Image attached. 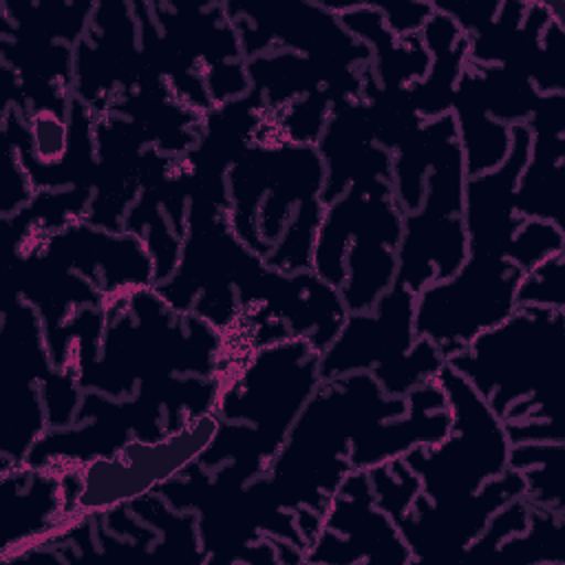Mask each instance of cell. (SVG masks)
<instances>
[{
	"mask_svg": "<svg viewBox=\"0 0 565 565\" xmlns=\"http://www.w3.org/2000/svg\"><path fill=\"white\" fill-rule=\"evenodd\" d=\"M320 382V353L305 338L254 349L223 375L218 426L196 461L230 486L265 475Z\"/></svg>",
	"mask_w": 565,
	"mask_h": 565,
	"instance_id": "obj_1",
	"label": "cell"
},
{
	"mask_svg": "<svg viewBox=\"0 0 565 565\" xmlns=\"http://www.w3.org/2000/svg\"><path fill=\"white\" fill-rule=\"evenodd\" d=\"M104 309L99 353L71 371L82 391L121 399L150 380L223 373L225 333L196 313L174 311L154 287L119 296Z\"/></svg>",
	"mask_w": 565,
	"mask_h": 565,
	"instance_id": "obj_2",
	"label": "cell"
},
{
	"mask_svg": "<svg viewBox=\"0 0 565 565\" xmlns=\"http://www.w3.org/2000/svg\"><path fill=\"white\" fill-rule=\"evenodd\" d=\"M406 397H391L371 373L322 380L285 444L265 472V483L282 510H327L340 481L353 470L349 450L371 424L406 413Z\"/></svg>",
	"mask_w": 565,
	"mask_h": 565,
	"instance_id": "obj_3",
	"label": "cell"
},
{
	"mask_svg": "<svg viewBox=\"0 0 565 565\" xmlns=\"http://www.w3.org/2000/svg\"><path fill=\"white\" fill-rule=\"evenodd\" d=\"M446 364L475 386L503 424L563 426L565 311L516 307Z\"/></svg>",
	"mask_w": 565,
	"mask_h": 565,
	"instance_id": "obj_4",
	"label": "cell"
},
{
	"mask_svg": "<svg viewBox=\"0 0 565 565\" xmlns=\"http://www.w3.org/2000/svg\"><path fill=\"white\" fill-rule=\"evenodd\" d=\"M402 221L386 179L351 183L324 205L311 269L340 291L347 313L373 309L395 285Z\"/></svg>",
	"mask_w": 565,
	"mask_h": 565,
	"instance_id": "obj_5",
	"label": "cell"
},
{
	"mask_svg": "<svg viewBox=\"0 0 565 565\" xmlns=\"http://www.w3.org/2000/svg\"><path fill=\"white\" fill-rule=\"evenodd\" d=\"M265 269V258L232 232L225 205L190 201L179 265L154 291L174 311L196 313L225 333L241 322L238 296Z\"/></svg>",
	"mask_w": 565,
	"mask_h": 565,
	"instance_id": "obj_6",
	"label": "cell"
},
{
	"mask_svg": "<svg viewBox=\"0 0 565 565\" xmlns=\"http://www.w3.org/2000/svg\"><path fill=\"white\" fill-rule=\"evenodd\" d=\"M446 358L415 333V294L393 285L369 311L347 313L338 335L320 353V377L371 373L391 397H406L444 369Z\"/></svg>",
	"mask_w": 565,
	"mask_h": 565,
	"instance_id": "obj_7",
	"label": "cell"
},
{
	"mask_svg": "<svg viewBox=\"0 0 565 565\" xmlns=\"http://www.w3.org/2000/svg\"><path fill=\"white\" fill-rule=\"evenodd\" d=\"M225 183L232 232L265 258L289 227L296 210L320 199L324 163L316 146L249 143L227 170Z\"/></svg>",
	"mask_w": 565,
	"mask_h": 565,
	"instance_id": "obj_8",
	"label": "cell"
},
{
	"mask_svg": "<svg viewBox=\"0 0 565 565\" xmlns=\"http://www.w3.org/2000/svg\"><path fill=\"white\" fill-rule=\"evenodd\" d=\"M435 382L450 408V433L433 446L408 450L402 459L419 477L426 499L452 501L503 475L512 441L505 424L463 375L444 364Z\"/></svg>",
	"mask_w": 565,
	"mask_h": 565,
	"instance_id": "obj_9",
	"label": "cell"
},
{
	"mask_svg": "<svg viewBox=\"0 0 565 565\" xmlns=\"http://www.w3.org/2000/svg\"><path fill=\"white\" fill-rule=\"evenodd\" d=\"M523 271L497 254L468 252L461 269L415 294V333L448 360L516 309Z\"/></svg>",
	"mask_w": 565,
	"mask_h": 565,
	"instance_id": "obj_10",
	"label": "cell"
},
{
	"mask_svg": "<svg viewBox=\"0 0 565 565\" xmlns=\"http://www.w3.org/2000/svg\"><path fill=\"white\" fill-rule=\"evenodd\" d=\"M466 168L457 137L433 161L426 177L424 201L402 221L395 285L419 294L437 280L455 276L468 258L463 225Z\"/></svg>",
	"mask_w": 565,
	"mask_h": 565,
	"instance_id": "obj_11",
	"label": "cell"
},
{
	"mask_svg": "<svg viewBox=\"0 0 565 565\" xmlns=\"http://www.w3.org/2000/svg\"><path fill=\"white\" fill-rule=\"evenodd\" d=\"M216 426V415L207 413L157 441L132 439L113 457L86 463L79 468L82 486L77 497V519L128 505L130 501L154 492L199 459L212 441Z\"/></svg>",
	"mask_w": 565,
	"mask_h": 565,
	"instance_id": "obj_12",
	"label": "cell"
},
{
	"mask_svg": "<svg viewBox=\"0 0 565 565\" xmlns=\"http://www.w3.org/2000/svg\"><path fill=\"white\" fill-rule=\"evenodd\" d=\"M223 4L245 60L282 49L340 68L362 71L371 64V49L355 40L338 15L313 0Z\"/></svg>",
	"mask_w": 565,
	"mask_h": 565,
	"instance_id": "obj_13",
	"label": "cell"
},
{
	"mask_svg": "<svg viewBox=\"0 0 565 565\" xmlns=\"http://www.w3.org/2000/svg\"><path fill=\"white\" fill-rule=\"evenodd\" d=\"M318 565H411V552L395 521L373 501L366 470H351L331 494L322 527L305 552Z\"/></svg>",
	"mask_w": 565,
	"mask_h": 565,
	"instance_id": "obj_14",
	"label": "cell"
},
{
	"mask_svg": "<svg viewBox=\"0 0 565 565\" xmlns=\"http://www.w3.org/2000/svg\"><path fill=\"white\" fill-rule=\"evenodd\" d=\"M146 75L132 2H95L86 35L73 49V97L95 117Z\"/></svg>",
	"mask_w": 565,
	"mask_h": 565,
	"instance_id": "obj_15",
	"label": "cell"
},
{
	"mask_svg": "<svg viewBox=\"0 0 565 565\" xmlns=\"http://www.w3.org/2000/svg\"><path fill=\"white\" fill-rule=\"evenodd\" d=\"M516 497H525V481L512 468L461 499L430 501L419 492L395 523L408 545L411 565L461 561L492 514Z\"/></svg>",
	"mask_w": 565,
	"mask_h": 565,
	"instance_id": "obj_16",
	"label": "cell"
},
{
	"mask_svg": "<svg viewBox=\"0 0 565 565\" xmlns=\"http://www.w3.org/2000/svg\"><path fill=\"white\" fill-rule=\"evenodd\" d=\"M29 241H35L44 254L84 276L104 296V305L130 291L154 287V263L143 238L132 232H110L88 221H77Z\"/></svg>",
	"mask_w": 565,
	"mask_h": 565,
	"instance_id": "obj_17",
	"label": "cell"
},
{
	"mask_svg": "<svg viewBox=\"0 0 565 565\" xmlns=\"http://www.w3.org/2000/svg\"><path fill=\"white\" fill-rule=\"evenodd\" d=\"M150 148L146 132L117 113L95 119V177L88 223L121 232L124 218L143 190V154Z\"/></svg>",
	"mask_w": 565,
	"mask_h": 565,
	"instance_id": "obj_18",
	"label": "cell"
},
{
	"mask_svg": "<svg viewBox=\"0 0 565 565\" xmlns=\"http://www.w3.org/2000/svg\"><path fill=\"white\" fill-rule=\"evenodd\" d=\"M2 492V561L20 558L24 552L53 543L68 525L62 479L55 470L26 463L0 470Z\"/></svg>",
	"mask_w": 565,
	"mask_h": 565,
	"instance_id": "obj_19",
	"label": "cell"
},
{
	"mask_svg": "<svg viewBox=\"0 0 565 565\" xmlns=\"http://www.w3.org/2000/svg\"><path fill=\"white\" fill-rule=\"evenodd\" d=\"M347 309L340 291L322 280L313 269L298 274H282L271 269L260 305L243 316L249 329L269 320L280 322L289 338H305L318 353H322L338 335Z\"/></svg>",
	"mask_w": 565,
	"mask_h": 565,
	"instance_id": "obj_20",
	"label": "cell"
},
{
	"mask_svg": "<svg viewBox=\"0 0 565 565\" xmlns=\"http://www.w3.org/2000/svg\"><path fill=\"white\" fill-rule=\"evenodd\" d=\"M530 128L512 126V148L501 166L490 172L466 177L463 185V225L468 252L505 256V249L521 227L523 216L514 210L519 177L530 157Z\"/></svg>",
	"mask_w": 565,
	"mask_h": 565,
	"instance_id": "obj_21",
	"label": "cell"
},
{
	"mask_svg": "<svg viewBox=\"0 0 565 565\" xmlns=\"http://www.w3.org/2000/svg\"><path fill=\"white\" fill-rule=\"evenodd\" d=\"M525 126L532 141L516 183L514 210L523 218L552 221L565 230V93L541 95Z\"/></svg>",
	"mask_w": 565,
	"mask_h": 565,
	"instance_id": "obj_22",
	"label": "cell"
},
{
	"mask_svg": "<svg viewBox=\"0 0 565 565\" xmlns=\"http://www.w3.org/2000/svg\"><path fill=\"white\" fill-rule=\"evenodd\" d=\"M316 148L324 163L320 194L324 205L342 196L351 183L371 179L391 181V152L375 143L371 113L362 97L333 106Z\"/></svg>",
	"mask_w": 565,
	"mask_h": 565,
	"instance_id": "obj_23",
	"label": "cell"
},
{
	"mask_svg": "<svg viewBox=\"0 0 565 565\" xmlns=\"http://www.w3.org/2000/svg\"><path fill=\"white\" fill-rule=\"evenodd\" d=\"M406 413L364 428L351 444L353 470H369L404 457L417 446H433L450 433V408L441 386L430 380L406 395Z\"/></svg>",
	"mask_w": 565,
	"mask_h": 565,
	"instance_id": "obj_24",
	"label": "cell"
},
{
	"mask_svg": "<svg viewBox=\"0 0 565 565\" xmlns=\"http://www.w3.org/2000/svg\"><path fill=\"white\" fill-rule=\"evenodd\" d=\"M245 71L249 90L260 99L267 115L322 88L333 93L340 102L362 95V71L331 66L294 51L278 49L249 57L245 60Z\"/></svg>",
	"mask_w": 565,
	"mask_h": 565,
	"instance_id": "obj_25",
	"label": "cell"
},
{
	"mask_svg": "<svg viewBox=\"0 0 565 565\" xmlns=\"http://www.w3.org/2000/svg\"><path fill=\"white\" fill-rule=\"evenodd\" d=\"M150 11L161 35L194 60L203 73L225 62L245 60L223 2H150Z\"/></svg>",
	"mask_w": 565,
	"mask_h": 565,
	"instance_id": "obj_26",
	"label": "cell"
},
{
	"mask_svg": "<svg viewBox=\"0 0 565 565\" xmlns=\"http://www.w3.org/2000/svg\"><path fill=\"white\" fill-rule=\"evenodd\" d=\"M338 20L355 40L371 49V73L382 88H406L428 73L430 55L419 33L395 38L369 0H360Z\"/></svg>",
	"mask_w": 565,
	"mask_h": 565,
	"instance_id": "obj_27",
	"label": "cell"
},
{
	"mask_svg": "<svg viewBox=\"0 0 565 565\" xmlns=\"http://www.w3.org/2000/svg\"><path fill=\"white\" fill-rule=\"evenodd\" d=\"M419 38L430 55V66L419 82L406 86V93L415 113L428 121L448 115L452 108L457 82L468 64V35L446 13L435 11L422 26Z\"/></svg>",
	"mask_w": 565,
	"mask_h": 565,
	"instance_id": "obj_28",
	"label": "cell"
},
{
	"mask_svg": "<svg viewBox=\"0 0 565 565\" xmlns=\"http://www.w3.org/2000/svg\"><path fill=\"white\" fill-rule=\"evenodd\" d=\"M450 115L468 177H477L501 166L512 148V128L494 121L481 102L479 73L468 60L452 97Z\"/></svg>",
	"mask_w": 565,
	"mask_h": 565,
	"instance_id": "obj_29",
	"label": "cell"
},
{
	"mask_svg": "<svg viewBox=\"0 0 565 565\" xmlns=\"http://www.w3.org/2000/svg\"><path fill=\"white\" fill-rule=\"evenodd\" d=\"M457 137L452 115L424 121L393 154H391V190L402 212H415L424 201L426 177L439 150Z\"/></svg>",
	"mask_w": 565,
	"mask_h": 565,
	"instance_id": "obj_30",
	"label": "cell"
},
{
	"mask_svg": "<svg viewBox=\"0 0 565 565\" xmlns=\"http://www.w3.org/2000/svg\"><path fill=\"white\" fill-rule=\"evenodd\" d=\"M95 2L2 0L0 29L31 33L75 46L88 29Z\"/></svg>",
	"mask_w": 565,
	"mask_h": 565,
	"instance_id": "obj_31",
	"label": "cell"
},
{
	"mask_svg": "<svg viewBox=\"0 0 565 565\" xmlns=\"http://www.w3.org/2000/svg\"><path fill=\"white\" fill-rule=\"evenodd\" d=\"M128 508L159 532L152 556L161 561L205 565L207 554L196 530V514L190 510H174L159 492H148L128 503Z\"/></svg>",
	"mask_w": 565,
	"mask_h": 565,
	"instance_id": "obj_32",
	"label": "cell"
},
{
	"mask_svg": "<svg viewBox=\"0 0 565 565\" xmlns=\"http://www.w3.org/2000/svg\"><path fill=\"white\" fill-rule=\"evenodd\" d=\"M563 461L565 441H525L510 446L508 468L523 475L530 505L565 512Z\"/></svg>",
	"mask_w": 565,
	"mask_h": 565,
	"instance_id": "obj_33",
	"label": "cell"
},
{
	"mask_svg": "<svg viewBox=\"0 0 565 565\" xmlns=\"http://www.w3.org/2000/svg\"><path fill=\"white\" fill-rule=\"evenodd\" d=\"M479 73V93L486 113L503 124L519 126L527 124L541 102L530 77L512 66L503 64H472Z\"/></svg>",
	"mask_w": 565,
	"mask_h": 565,
	"instance_id": "obj_34",
	"label": "cell"
},
{
	"mask_svg": "<svg viewBox=\"0 0 565 565\" xmlns=\"http://www.w3.org/2000/svg\"><path fill=\"white\" fill-rule=\"evenodd\" d=\"M490 558L519 565H565V512L532 505L527 527L508 536Z\"/></svg>",
	"mask_w": 565,
	"mask_h": 565,
	"instance_id": "obj_35",
	"label": "cell"
},
{
	"mask_svg": "<svg viewBox=\"0 0 565 565\" xmlns=\"http://www.w3.org/2000/svg\"><path fill=\"white\" fill-rule=\"evenodd\" d=\"M322 212H324L322 199H311L302 203L296 210V216L291 218L280 241L265 256V265L282 274H298V271L311 269L313 245H316L318 227L322 221Z\"/></svg>",
	"mask_w": 565,
	"mask_h": 565,
	"instance_id": "obj_36",
	"label": "cell"
},
{
	"mask_svg": "<svg viewBox=\"0 0 565 565\" xmlns=\"http://www.w3.org/2000/svg\"><path fill=\"white\" fill-rule=\"evenodd\" d=\"M366 475L371 481L375 505L386 512L395 523L408 512L411 503L422 492L419 477L408 468L402 457L373 466L366 470Z\"/></svg>",
	"mask_w": 565,
	"mask_h": 565,
	"instance_id": "obj_37",
	"label": "cell"
},
{
	"mask_svg": "<svg viewBox=\"0 0 565 565\" xmlns=\"http://www.w3.org/2000/svg\"><path fill=\"white\" fill-rule=\"evenodd\" d=\"M565 252V230L543 218H523L514 232L505 258L512 260L521 271H527L543 260Z\"/></svg>",
	"mask_w": 565,
	"mask_h": 565,
	"instance_id": "obj_38",
	"label": "cell"
},
{
	"mask_svg": "<svg viewBox=\"0 0 565 565\" xmlns=\"http://www.w3.org/2000/svg\"><path fill=\"white\" fill-rule=\"evenodd\" d=\"M516 307L565 311V252L523 271L516 287Z\"/></svg>",
	"mask_w": 565,
	"mask_h": 565,
	"instance_id": "obj_39",
	"label": "cell"
},
{
	"mask_svg": "<svg viewBox=\"0 0 565 565\" xmlns=\"http://www.w3.org/2000/svg\"><path fill=\"white\" fill-rule=\"evenodd\" d=\"M530 82L541 95L565 93V24L561 18H554L541 33Z\"/></svg>",
	"mask_w": 565,
	"mask_h": 565,
	"instance_id": "obj_40",
	"label": "cell"
},
{
	"mask_svg": "<svg viewBox=\"0 0 565 565\" xmlns=\"http://www.w3.org/2000/svg\"><path fill=\"white\" fill-rule=\"evenodd\" d=\"M530 501L525 497H516L512 501H508L503 508H499L492 519L488 521V525L483 527V532L468 545V550L463 552L461 561L466 558H477V561H486L492 556V552L512 534H519L527 527L530 523Z\"/></svg>",
	"mask_w": 565,
	"mask_h": 565,
	"instance_id": "obj_41",
	"label": "cell"
},
{
	"mask_svg": "<svg viewBox=\"0 0 565 565\" xmlns=\"http://www.w3.org/2000/svg\"><path fill=\"white\" fill-rule=\"evenodd\" d=\"M40 395L46 411L49 428H64L75 424L84 391L71 371L53 369L40 382Z\"/></svg>",
	"mask_w": 565,
	"mask_h": 565,
	"instance_id": "obj_42",
	"label": "cell"
},
{
	"mask_svg": "<svg viewBox=\"0 0 565 565\" xmlns=\"http://www.w3.org/2000/svg\"><path fill=\"white\" fill-rule=\"evenodd\" d=\"M4 143V166H2V185H0V216H13L24 210L35 196V188L20 163L15 146L2 137Z\"/></svg>",
	"mask_w": 565,
	"mask_h": 565,
	"instance_id": "obj_43",
	"label": "cell"
},
{
	"mask_svg": "<svg viewBox=\"0 0 565 565\" xmlns=\"http://www.w3.org/2000/svg\"><path fill=\"white\" fill-rule=\"evenodd\" d=\"M384 18V26L395 38L415 35L435 13L433 2H413V0H369Z\"/></svg>",
	"mask_w": 565,
	"mask_h": 565,
	"instance_id": "obj_44",
	"label": "cell"
},
{
	"mask_svg": "<svg viewBox=\"0 0 565 565\" xmlns=\"http://www.w3.org/2000/svg\"><path fill=\"white\" fill-rule=\"evenodd\" d=\"M499 0H433L435 11L446 13L470 38L486 29L499 11Z\"/></svg>",
	"mask_w": 565,
	"mask_h": 565,
	"instance_id": "obj_45",
	"label": "cell"
},
{
	"mask_svg": "<svg viewBox=\"0 0 565 565\" xmlns=\"http://www.w3.org/2000/svg\"><path fill=\"white\" fill-rule=\"evenodd\" d=\"M505 430L512 444L565 441V426H556L552 422H514L505 424Z\"/></svg>",
	"mask_w": 565,
	"mask_h": 565,
	"instance_id": "obj_46",
	"label": "cell"
},
{
	"mask_svg": "<svg viewBox=\"0 0 565 565\" xmlns=\"http://www.w3.org/2000/svg\"><path fill=\"white\" fill-rule=\"evenodd\" d=\"M322 512H316L311 508H298L294 510V519H296V527L300 539L305 541V545L309 547V543L318 536L320 527H322Z\"/></svg>",
	"mask_w": 565,
	"mask_h": 565,
	"instance_id": "obj_47",
	"label": "cell"
}]
</instances>
